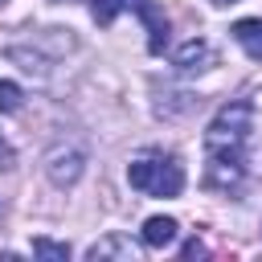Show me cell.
<instances>
[{
    "mask_svg": "<svg viewBox=\"0 0 262 262\" xmlns=\"http://www.w3.org/2000/svg\"><path fill=\"white\" fill-rule=\"evenodd\" d=\"M176 233H180L176 217H164V213L147 217V221H143V229H139L143 246H151V250H164V246H172V242H176Z\"/></svg>",
    "mask_w": 262,
    "mask_h": 262,
    "instance_id": "obj_7",
    "label": "cell"
},
{
    "mask_svg": "<svg viewBox=\"0 0 262 262\" xmlns=\"http://www.w3.org/2000/svg\"><path fill=\"white\" fill-rule=\"evenodd\" d=\"M213 61H217V49H213L205 37H192V41H184V45L172 53V66L184 70V74H192V70H209Z\"/></svg>",
    "mask_w": 262,
    "mask_h": 262,
    "instance_id": "obj_4",
    "label": "cell"
},
{
    "mask_svg": "<svg viewBox=\"0 0 262 262\" xmlns=\"http://www.w3.org/2000/svg\"><path fill=\"white\" fill-rule=\"evenodd\" d=\"M57 4H61V0H57Z\"/></svg>",
    "mask_w": 262,
    "mask_h": 262,
    "instance_id": "obj_16",
    "label": "cell"
},
{
    "mask_svg": "<svg viewBox=\"0 0 262 262\" xmlns=\"http://www.w3.org/2000/svg\"><path fill=\"white\" fill-rule=\"evenodd\" d=\"M213 4H217V8H229V4H237V0H213Z\"/></svg>",
    "mask_w": 262,
    "mask_h": 262,
    "instance_id": "obj_14",
    "label": "cell"
},
{
    "mask_svg": "<svg viewBox=\"0 0 262 262\" xmlns=\"http://www.w3.org/2000/svg\"><path fill=\"white\" fill-rule=\"evenodd\" d=\"M0 156H8V147H4V139H0Z\"/></svg>",
    "mask_w": 262,
    "mask_h": 262,
    "instance_id": "obj_15",
    "label": "cell"
},
{
    "mask_svg": "<svg viewBox=\"0 0 262 262\" xmlns=\"http://www.w3.org/2000/svg\"><path fill=\"white\" fill-rule=\"evenodd\" d=\"M86 258H90V262H106V258L135 262V258H139V246H135L131 237H123V233H106L102 242H94V246L86 250Z\"/></svg>",
    "mask_w": 262,
    "mask_h": 262,
    "instance_id": "obj_5",
    "label": "cell"
},
{
    "mask_svg": "<svg viewBox=\"0 0 262 262\" xmlns=\"http://www.w3.org/2000/svg\"><path fill=\"white\" fill-rule=\"evenodd\" d=\"M90 16H94L98 25H111V20L119 16V4H115V0H90Z\"/></svg>",
    "mask_w": 262,
    "mask_h": 262,
    "instance_id": "obj_11",
    "label": "cell"
},
{
    "mask_svg": "<svg viewBox=\"0 0 262 262\" xmlns=\"http://www.w3.org/2000/svg\"><path fill=\"white\" fill-rule=\"evenodd\" d=\"M33 254L37 258H49V262H66L70 258V246L66 242H49V237H33Z\"/></svg>",
    "mask_w": 262,
    "mask_h": 262,
    "instance_id": "obj_9",
    "label": "cell"
},
{
    "mask_svg": "<svg viewBox=\"0 0 262 262\" xmlns=\"http://www.w3.org/2000/svg\"><path fill=\"white\" fill-rule=\"evenodd\" d=\"M127 180L135 192H147V196H180L184 192V168L176 156H139L127 164Z\"/></svg>",
    "mask_w": 262,
    "mask_h": 262,
    "instance_id": "obj_2",
    "label": "cell"
},
{
    "mask_svg": "<svg viewBox=\"0 0 262 262\" xmlns=\"http://www.w3.org/2000/svg\"><path fill=\"white\" fill-rule=\"evenodd\" d=\"M250 135H254V106H250L246 98L225 102V106L213 115L209 131H205V151H209V156H233V160H246V143H250Z\"/></svg>",
    "mask_w": 262,
    "mask_h": 262,
    "instance_id": "obj_1",
    "label": "cell"
},
{
    "mask_svg": "<svg viewBox=\"0 0 262 262\" xmlns=\"http://www.w3.org/2000/svg\"><path fill=\"white\" fill-rule=\"evenodd\" d=\"M139 20H143V29H147V49L151 53H164V45H168V16L151 4V0H139Z\"/></svg>",
    "mask_w": 262,
    "mask_h": 262,
    "instance_id": "obj_6",
    "label": "cell"
},
{
    "mask_svg": "<svg viewBox=\"0 0 262 262\" xmlns=\"http://www.w3.org/2000/svg\"><path fill=\"white\" fill-rule=\"evenodd\" d=\"M233 37H237V45H242L254 61H262V16L237 20V25H233Z\"/></svg>",
    "mask_w": 262,
    "mask_h": 262,
    "instance_id": "obj_8",
    "label": "cell"
},
{
    "mask_svg": "<svg viewBox=\"0 0 262 262\" xmlns=\"http://www.w3.org/2000/svg\"><path fill=\"white\" fill-rule=\"evenodd\" d=\"M41 164H45L49 184H57V188H74V184L82 180V172H86V151H82L78 143H57V147L45 151Z\"/></svg>",
    "mask_w": 262,
    "mask_h": 262,
    "instance_id": "obj_3",
    "label": "cell"
},
{
    "mask_svg": "<svg viewBox=\"0 0 262 262\" xmlns=\"http://www.w3.org/2000/svg\"><path fill=\"white\" fill-rule=\"evenodd\" d=\"M201 254H205L201 242H184V258H201Z\"/></svg>",
    "mask_w": 262,
    "mask_h": 262,
    "instance_id": "obj_12",
    "label": "cell"
},
{
    "mask_svg": "<svg viewBox=\"0 0 262 262\" xmlns=\"http://www.w3.org/2000/svg\"><path fill=\"white\" fill-rule=\"evenodd\" d=\"M0 4H4V0H0Z\"/></svg>",
    "mask_w": 262,
    "mask_h": 262,
    "instance_id": "obj_17",
    "label": "cell"
},
{
    "mask_svg": "<svg viewBox=\"0 0 262 262\" xmlns=\"http://www.w3.org/2000/svg\"><path fill=\"white\" fill-rule=\"evenodd\" d=\"M119 8H139V0H115Z\"/></svg>",
    "mask_w": 262,
    "mask_h": 262,
    "instance_id": "obj_13",
    "label": "cell"
},
{
    "mask_svg": "<svg viewBox=\"0 0 262 262\" xmlns=\"http://www.w3.org/2000/svg\"><path fill=\"white\" fill-rule=\"evenodd\" d=\"M20 86L16 82H8V78H0V115H12V111H20Z\"/></svg>",
    "mask_w": 262,
    "mask_h": 262,
    "instance_id": "obj_10",
    "label": "cell"
}]
</instances>
